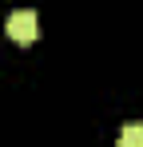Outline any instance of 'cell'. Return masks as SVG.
Listing matches in <instances>:
<instances>
[{
  "mask_svg": "<svg viewBox=\"0 0 143 147\" xmlns=\"http://www.w3.org/2000/svg\"><path fill=\"white\" fill-rule=\"evenodd\" d=\"M4 32H8V40H16V44H32V40H36V12H32V8L8 12Z\"/></svg>",
  "mask_w": 143,
  "mask_h": 147,
  "instance_id": "cell-1",
  "label": "cell"
},
{
  "mask_svg": "<svg viewBox=\"0 0 143 147\" xmlns=\"http://www.w3.org/2000/svg\"><path fill=\"white\" fill-rule=\"evenodd\" d=\"M119 147H143V123H123Z\"/></svg>",
  "mask_w": 143,
  "mask_h": 147,
  "instance_id": "cell-2",
  "label": "cell"
}]
</instances>
